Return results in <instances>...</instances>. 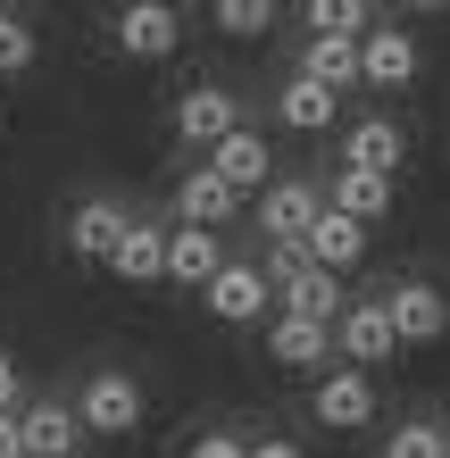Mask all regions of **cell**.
I'll return each mask as SVG.
<instances>
[{
	"label": "cell",
	"instance_id": "484cf974",
	"mask_svg": "<svg viewBox=\"0 0 450 458\" xmlns=\"http://www.w3.org/2000/svg\"><path fill=\"white\" fill-rule=\"evenodd\" d=\"M217 25H225L233 42H250V34H267V25H276V9H259V0H225Z\"/></svg>",
	"mask_w": 450,
	"mask_h": 458
},
{
	"label": "cell",
	"instance_id": "7c38bea8",
	"mask_svg": "<svg viewBox=\"0 0 450 458\" xmlns=\"http://www.w3.org/2000/svg\"><path fill=\"white\" fill-rule=\"evenodd\" d=\"M267 350H276V367H301V375H317L326 367L334 375V326H309V317H276V334H267Z\"/></svg>",
	"mask_w": 450,
	"mask_h": 458
},
{
	"label": "cell",
	"instance_id": "83f0119b",
	"mask_svg": "<svg viewBox=\"0 0 450 458\" xmlns=\"http://www.w3.org/2000/svg\"><path fill=\"white\" fill-rule=\"evenodd\" d=\"M192 458H250V442H233V434H200Z\"/></svg>",
	"mask_w": 450,
	"mask_h": 458
},
{
	"label": "cell",
	"instance_id": "30bf717a",
	"mask_svg": "<svg viewBox=\"0 0 450 458\" xmlns=\"http://www.w3.org/2000/svg\"><path fill=\"white\" fill-rule=\"evenodd\" d=\"M376 417V384H367V367H334L317 375V425H334V434H351V425Z\"/></svg>",
	"mask_w": 450,
	"mask_h": 458
},
{
	"label": "cell",
	"instance_id": "f1b7e54d",
	"mask_svg": "<svg viewBox=\"0 0 450 458\" xmlns=\"http://www.w3.org/2000/svg\"><path fill=\"white\" fill-rule=\"evenodd\" d=\"M0 458H34V442H25V417H0Z\"/></svg>",
	"mask_w": 450,
	"mask_h": 458
},
{
	"label": "cell",
	"instance_id": "52a82bcc",
	"mask_svg": "<svg viewBox=\"0 0 450 458\" xmlns=\"http://www.w3.org/2000/svg\"><path fill=\"white\" fill-rule=\"evenodd\" d=\"M175 42H183V17L167 9V0H134V9H117V50H125V59H167Z\"/></svg>",
	"mask_w": 450,
	"mask_h": 458
},
{
	"label": "cell",
	"instance_id": "7402d4cb",
	"mask_svg": "<svg viewBox=\"0 0 450 458\" xmlns=\"http://www.w3.org/2000/svg\"><path fill=\"white\" fill-rule=\"evenodd\" d=\"M326 200L342 208V217H359V225H376L384 208H392V175H367V167H342Z\"/></svg>",
	"mask_w": 450,
	"mask_h": 458
},
{
	"label": "cell",
	"instance_id": "3957f363",
	"mask_svg": "<svg viewBox=\"0 0 450 458\" xmlns=\"http://www.w3.org/2000/svg\"><path fill=\"white\" fill-rule=\"evenodd\" d=\"M75 417H84L92 434H134V425H142V384L117 375V367H100L84 384V400H75Z\"/></svg>",
	"mask_w": 450,
	"mask_h": 458
},
{
	"label": "cell",
	"instance_id": "6da1fadb",
	"mask_svg": "<svg viewBox=\"0 0 450 458\" xmlns=\"http://www.w3.org/2000/svg\"><path fill=\"white\" fill-rule=\"evenodd\" d=\"M175 133L183 142H200V150H217L242 133V100H233L225 84H192V92H175Z\"/></svg>",
	"mask_w": 450,
	"mask_h": 458
},
{
	"label": "cell",
	"instance_id": "2e32d148",
	"mask_svg": "<svg viewBox=\"0 0 450 458\" xmlns=\"http://www.w3.org/2000/svg\"><path fill=\"white\" fill-rule=\"evenodd\" d=\"M409 75H417V34H409V25H376V34H367V84L401 92Z\"/></svg>",
	"mask_w": 450,
	"mask_h": 458
},
{
	"label": "cell",
	"instance_id": "e0dca14e",
	"mask_svg": "<svg viewBox=\"0 0 450 458\" xmlns=\"http://www.w3.org/2000/svg\"><path fill=\"white\" fill-rule=\"evenodd\" d=\"M92 425L67 409V400H34L25 409V442H34V458H75V442H84Z\"/></svg>",
	"mask_w": 450,
	"mask_h": 458
},
{
	"label": "cell",
	"instance_id": "cb8c5ba5",
	"mask_svg": "<svg viewBox=\"0 0 450 458\" xmlns=\"http://www.w3.org/2000/svg\"><path fill=\"white\" fill-rule=\"evenodd\" d=\"M384 458H450V434H442L434 417H409V425H392Z\"/></svg>",
	"mask_w": 450,
	"mask_h": 458
},
{
	"label": "cell",
	"instance_id": "d4e9b609",
	"mask_svg": "<svg viewBox=\"0 0 450 458\" xmlns=\"http://www.w3.org/2000/svg\"><path fill=\"white\" fill-rule=\"evenodd\" d=\"M17 67H34V25L0 9V75H17Z\"/></svg>",
	"mask_w": 450,
	"mask_h": 458
},
{
	"label": "cell",
	"instance_id": "5bb4252c",
	"mask_svg": "<svg viewBox=\"0 0 450 458\" xmlns=\"http://www.w3.org/2000/svg\"><path fill=\"white\" fill-rule=\"evenodd\" d=\"M409 158V142H401V125L392 117H359L351 133H342V167H367V175H392Z\"/></svg>",
	"mask_w": 450,
	"mask_h": 458
},
{
	"label": "cell",
	"instance_id": "277c9868",
	"mask_svg": "<svg viewBox=\"0 0 450 458\" xmlns=\"http://www.w3.org/2000/svg\"><path fill=\"white\" fill-rule=\"evenodd\" d=\"M233 217H242V192H233V183H225V175L200 158V167L175 183V225H200V233H217V225H233Z\"/></svg>",
	"mask_w": 450,
	"mask_h": 458
},
{
	"label": "cell",
	"instance_id": "8fae6325",
	"mask_svg": "<svg viewBox=\"0 0 450 458\" xmlns=\"http://www.w3.org/2000/svg\"><path fill=\"white\" fill-rule=\"evenodd\" d=\"M334 342H342V359H351V367H384L392 350H401V334H392L384 301H351V317L334 326Z\"/></svg>",
	"mask_w": 450,
	"mask_h": 458
},
{
	"label": "cell",
	"instance_id": "ac0fdd59",
	"mask_svg": "<svg viewBox=\"0 0 450 458\" xmlns=\"http://www.w3.org/2000/svg\"><path fill=\"white\" fill-rule=\"evenodd\" d=\"M309 259H317V267H334V276H351V267L367 259V225H359V217H342V208L326 200V217H317V233H309Z\"/></svg>",
	"mask_w": 450,
	"mask_h": 458
},
{
	"label": "cell",
	"instance_id": "ffe728a7",
	"mask_svg": "<svg viewBox=\"0 0 450 458\" xmlns=\"http://www.w3.org/2000/svg\"><path fill=\"white\" fill-rule=\"evenodd\" d=\"M334 109H342V92H326L317 75H293V84L276 92V117L293 125V133H326V125H334Z\"/></svg>",
	"mask_w": 450,
	"mask_h": 458
},
{
	"label": "cell",
	"instance_id": "9a60e30c",
	"mask_svg": "<svg viewBox=\"0 0 450 458\" xmlns=\"http://www.w3.org/2000/svg\"><path fill=\"white\" fill-rule=\"evenodd\" d=\"M208 167H217V175H225V183H233L242 200H250V192H259V200L276 192V183H267V142H259L250 125L233 133V142H217V150H208Z\"/></svg>",
	"mask_w": 450,
	"mask_h": 458
},
{
	"label": "cell",
	"instance_id": "d6986e66",
	"mask_svg": "<svg viewBox=\"0 0 450 458\" xmlns=\"http://www.w3.org/2000/svg\"><path fill=\"white\" fill-rule=\"evenodd\" d=\"M301 75H317L326 92H351V84H367V42H326V34H309V59H301Z\"/></svg>",
	"mask_w": 450,
	"mask_h": 458
},
{
	"label": "cell",
	"instance_id": "f546056e",
	"mask_svg": "<svg viewBox=\"0 0 450 458\" xmlns=\"http://www.w3.org/2000/svg\"><path fill=\"white\" fill-rule=\"evenodd\" d=\"M250 458H301V442H250Z\"/></svg>",
	"mask_w": 450,
	"mask_h": 458
},
{
	"label": "cell",
	"instance_id": "8992f818",
	"mask_svg": "<svg viewBox=\"0 0 450 458\" xmlns=\"http://www.w3.org/2000/svg\"><path fill=\"white\" fill-rule=\"evenodd\" d=\"M267 292H276V284H267V267L233 259L225 276L200 292V301H208V317H217V326H259V317H267Z\"/></svg>",
	"mask_w": 450,
	"mask_h": 458
},
{
	"label": "cell",
	"instance_id": "9c48e42d",
	"mask_svg": "<svg viewBox=\"0 0 450 458\" xmlns=\"http://www.w3.org/2000/svg\"><path fill=\"white\" fill-rule=\"evenodd\" d=\"M225 267H233V259H225V242H217V233H200V225H175V233H167V284L208 292Z\"/></svg>",
	"mask_w": 450,
	"mask_h": 458
},
{
	"label": "cell",
	"instance_id": "44dd1931",
	"mask_svg": "<svg viewBox=\"0 0 450 458\" xmlns=\"http://www.w3.org/2000/svg\"><path fill=\"white\" fill-rule=\"evenodd\" d=\"M167 233H175V225H142V217H134V233L117 242L109 267H117L125 284H158V276H167Z\"/></svg>",
	"mask_w": 450,
	"mask_h": 458
},
{
	"label": "cell",
	"instance_id": "ba28073f",
	"mask_svg": "<svg viewBox=\"0 0 450 458\" xmlns=\"http://www.w3.org/2000/svg\"><path fill=\"white\" fill-rule=\"evenodd\" d=\"M125 233H134V217H125L109 192H92V200H75V217H67V250L75 259H117Z\"/></svg>",
	"mask_w": 450,
	"mask_h": 458
},
{
	"label": "cell",
	"instance_id": "4fadbf2b",
	"mask_svg": "<svg viewBox=\"0 0 450 458\" xmlns=\"http://www.w3.org/2000/svg\"><path fill=\"white\" fill-rule=\"evenodd\" d=\"M276 301H284V317H309V326H342V317H351V301H342V276H334V267H309V276H293Z\"/></svg>",
	"mask_w": 450,
	"mask_h": 458
},
{
	"label": "cell",
	"instance_id": "5b68a950",
	"mask_svg": "<svg viewBox=\"0 0 450 458\" xmlns=\"http://www.w3.org/2000/svg\"><path fill=\"white\" fill-rule=\"evenodd\" d=\"M317 217H326V192H317V183H301V175H284L276 192L259 200V233H267V242H309Z\"/></svg>",
	"mask_w": 450,
	"mask_h": 458
},
{
	"label": "cell",
	"instance_id": "7a4b0ae2",
	"mask_svg": "<svg viewBox=\"0 0 450 458\" xmlns=\"http://www.w3.org/2000/svg\"><path fill=\"white\" fill-rule=\"evenodd\" d=\"M384 317H392V334H401V342H442L450 334V301H442L426 276L384 284Z\"/></svg>",
	"mask_w": 450,
	"mask_h": 458
},
{
	"label": "cell",
	"instance_id": "4316f807",
	"mask_svg": "<svg viewBox=\"0 0 450 458\" xmlns=\"http://www.w3.org/2000/svg\"><path fill=\"white\" fill-rule=\"evenodd\" d=\"M17 400H25V375H17L9 350H0V417H17Z\"/></svg>",
	"mask_w": 450,
	"mask_h": 458
},
{
	"label": "cell",
	"instance_id": "603a6c76",
	"mask_svg": "<svg viewBox=\"0 0 450 458\" xmlns=\"http://www.w3.org/2000/svg\"><path fill=\"white\" fill-rule=\"evenodd\" d=\"M309 25H317L326 42H367V34H376L367 0H309Z\"/></svg>",
	"mask_w": 450,
	"mask_h": 458
}]
</instances>
